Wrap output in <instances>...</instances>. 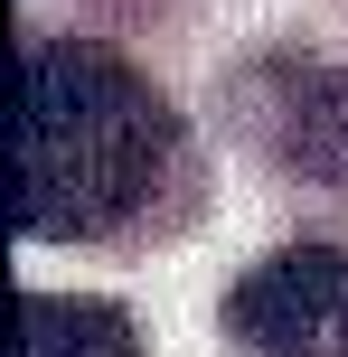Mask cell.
I'll return each mask as SVG.
<instances>
[{
	"mask_svg": "<svg viewBox=\"0 0 348 357\" xmlns=\"http://www.w3.org/2000/svg\"><path fill=\"white\" fill-rule=\"evenodd\" d=\"M226 329L255 357H348V245H282L226 291Z\"/></svg>",
	"mask_w": 348,
	"mask_h": 357,
	"instance_id": "7a4b0ae2",
	"label": "cell"
},
{
	"mask_svg": "<svg viewBox=\"0 0 348 357\" xmlns=\"http://www.w3.org/2000/svg\"><path fill=\"white\" fill-rule=\"evenodd\" d=\"M19 357H142V339H132V320L113 301L29 291L19 301Z\"/></svg>",
	"mask_w": 348,
	"mask_h": 357,
	"instance_id": "277c9868",
	"label": "cell"
},
{
	"mask_svg": "<svg viewBox=\"0 0 348 357\" xmlns=\"http://www.w3.org/2000/svg\"><path fill=\"white\" fill-rule=\"evenodd\" d=\"M169 113L94 38H29L10 66V207L38 245H85L160 178Z\"/></svg>",
	"mask_w": 348,
	"mask_h": 357,
	"instance_id": "6da1fadb",
	"label": "cell"
},
{
	"mask_svg": "<svg viewBox=\"0 0 348 357\" xmlns=\"http://www.w3.org/2000/svg\"><path fill=\"white\" fill-rule=\"evenodd\" d=\"M255 142L273 151L292 178H320V188H348V56H264L236 85Z\"/></svg>",
	"mask_w": 348,
	"mask_h": 357,
	"instance_id": "3957f363",
	"label": "cell"
}]
</instances>
